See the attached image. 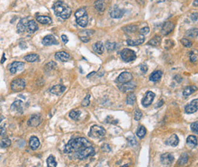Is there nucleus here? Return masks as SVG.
<instances>
[{
    "instance_id": "nucleus-1",
    "label": "nucleus",
    "mask_w": 198,
    "mask_h": 167,
    "mask_svg": "<svg viewBox=\"0 0 198 167\" xmlns=\"http://www.w3.org/2000/svg\"><path fill=\"white\" fill-rule=\"evenodd\" d=\"M92 146V144L90 143L88 140L85 137H77L74 139H71L68 142V144L65 147V153L70 154L72 152H77L85 147Z\"/></svg>"
},
{
    "instance_id": "nucleus-2",
    "label": "nucleus",
    "mask_w": 198,
    "mask_h": 167,
    "mask_svg": "<svg viewBox=\"0 0 198 167\" xmlns=\"http://www.w3.org/2000/svg\"><path fill=\"white\" fill-rule=\"evenodd\" d=\"M55 15L63 19L69 18L72 14V9L62 0H59L53 5Z\"/></svg>"
},
{
    "instance_id": "nucleus-3",
    "label": "nucleus",
    "mask_w": 198,
    "mask_h": 167,
    "mask_svg": "<svg viewBox=\"0 0 198 167\" xmlns=\"http://www.w3.org/2000/svg\"><path fill=\"white\" fill-rule=\"evenodd\" d=\"M75 19H76L77 24L82 28H85L88 22V17L87 15L85 9L83 8H81L77 10L75 13Z\"/></svg>"
},
{
    "instance_id": "nucleus-4",
    "label": "nucleus",
    "mask_w": 198,
    "mask_h": 167,
    "mask_svg": "<svg viewBox=\"0 0 198 167\" xmlns=\"http://www.w3.org/2000/svg\"><path fill=\"white\" fill-rule=\"evenodd\" d=\"M94 154H95V150L92 146H90L77 151L75 153V156L79 160H84L88 156H93Z\"/></svg>"
},
{
    "instance_id": "nucleus-5",
    "label": "nucleus",
    "mask_w": 198,
    "mask_h": 167,
    "mask_svg": "<svg viewBox=\"0 0 198 167\" xmlns=\"http://www.w3.org/2000/svg\"><path fill=\"white\" fill-rule=\"evenodd\" d=\"M120 56H121L122 59L126 62L133 61L137 58L136 52L133 50H130V49H123L120 52Z\"/></svg>"
},
{
    "instance_id": "nucleus-6",
    "label": "nucleus",
    "mask_w": 198,
    "mask_h": 167,
    "mask_svg": "<svg viewBox=\"0 0 198 167\" xmlns=\"http://www.w3.org/2000/svg\"><path fill=\"white\" fill-rule=\"evenodd\" d=\"M25 81L22 78H15L11 83V88L14 92H19L24 89Z\"/></svg>"
},
{
    "instance_id": "nucleus-7",
    "label": "nucleus",
    "mask_w": 198,
    "mask_h": 167,
    "mask_svg": "<svg viewBox=\"0 0 198 167\" xmlns=\"http://www.w3.org/2000/svg\"><path fill=\"white\" fill-rule=\"evenodd\" d=\"M106 134V130L98 125H93L90 130V136L94 137H104Z\"/></svg>"
},
{
    "instance_id": "nucleus-8",
    "label": "nucleus",
    "mask_w": 198,
    "mask_h": 167,
    "mask_svg": "<svg viewBox=\"0 0 198 167\" xmlns=\"http://www.w3.org/2000/svg\"><path fill=\"white\" fill-rule=\"evenodd\" d=\"M155 97V93L152 92V91H148L147 93H146L145 97H143V99L142 100V105L144 107H148L150 106L152 102H153L154 98Z\"/></svg>"
},
{
    "instance_id": "nucleus-9",
    "label": "nucleus",
    "mask_w": 198,
    "mask_h": 167,
    "mask_svg": "<svg viewBox=\"0 0 198 167\" xmlns=\"http://www.w3.org/2000/svg\"><path fill=\"white\" fill-rule=\"evenodd\" d=\"M174 157L173 154L165 153L161 156V162L165 166H170L174 162Z\"/></svg>"
},
{
    "instance_id": "nucleus-10",
    "label": "nucleus",
    "mask_w": 198,
    "mask_h": 167,
    "mask_svg": "<svg viewBox=\"0 0 198 167\" xmlns=\"http://www.w3.org/2000/svg\"><path fill=\"white\" fill-rule=\"evenodd\" d=\"M24 64L23 62H14L11 65H9V69L10 72L11 74H15L18 71H20L24 69Z\"/></svg>"
},
{
    "instance_id": "nucleus-11",
    "label": "nucleus",
    "mask_w": 198,
    "mask_h": 167,
    "mask_svg": "<svg viewBox=\"0 0 198 167\" xmlns=\"http://www.w3.org/2000/svg\"><path fill=\"white\" fill-rule=\"evenodd\" d=\"M133 79V75L132 74L128 71H124V72H122L121 74H120L118 78V81L119 83H127V82L131 81V80Z\"/></svg>"
},
{
    "instance_id": "nucleus-12",
    "label": "nucleus",
    "mask_w": 198,
    "mask_h": 167,
    "mask_svg": "<svg viewBox=\"0 0 198 167\" xmlns=\"http://www.w3.org/2000/svg\"><path fill=\"white\" fill-rule=\"evenodd\" d=\"M198 100H194L191 103H189L187 106L185 107V113L187 114H192L194 113L195 112L197 111L198 108Z\"/></svg>"
},
{
    "instance_id": "nucleus-13",
    "label": "nucleus",
    "mask_w": 198,
    "mask_h": 167,
    "mask_svg": "<svg viewBox=\"0 0 198 167\" xmlns=\"http://www.w3.org/2000/svg\"><path fill=\"white\" fill-rule=\"evenodd\" d=\"M42 122V119L40 115H33L28 122V125L31 127H38Z\"/></svg>"
},
{
    "instance_id": "nucleus-14",
    "label": "nucleus",
    "mask_w": 198,
    "mask_h": 167,
    "mask_svg": "<svg viewBox=\"0 0 198 167\" xmlns=\"http://www.w3.org/2000/svg\"><path fill=\"white\" fill-rule=\"evenodd\" d=\"M174 24L171 21H166L162 25V33L163 35H168L172 30H174Z\"/></svg>"
},
{
    "instance_id": "nucleus-15",
    "label": "nucleus",
    "mask_w": 198,
    "mask_h": 167,
    "mask_svg": "<svg viewBox=\"0 0 198 167\" xmlns=\"http://www.w3.org/2000/svg\"><path fill=\"white\" fill-rule=\"evenodd\" d=\"M42 43L46 47H48V46H52V45H57L59 43L53 35H47L46 37H44L42 40Z\"/></svg>"
},
{
    "instance_id": "nucleus-16",
    "label": "nucleus",
    "mask_w": 198,
    "mask_h": 167,
    "mask_svg": "<svg viewBox=\"0 0 198 167\" xmlns=\"http://www.w3.org/2000/svg\"><path fill=\"white\" fill-rule=\"evenodd\" d=\"M65 91H66L65 86L62 85V84H57V85L53 86V87L50 90V92H51L52 94L59 96V95H61Z\"/></svg>"
},
{
    "instance_id": "nucleus-17",
    "label": "nucleus",
    "mask_w": 198,
    "mask_h": 167,
    "mask_svg": "<svg viewBox=\"0 0 198 167\" xmlns=\"http://www.w3.org/2000/svg\"><path fill=\"white\" fill-rule=\"evenodd\" d=\"M55 59L57 61L65 62H67L70 59V56L67 52L62 51V52H58L55 54Z\"/></svg>"
},
{
    "instance_id": "nucleus-18",
    "label": "nucleus",
    "mask_w": 198,
    "mask_h": 167,
    "mask_svg": "<svg viewBox=\"0 0 198 167\" xmlns=\"http://www.w3.org/2000/svg\"><path fill=\"white\" fill-rule=\"evenodd\" d=\"M28 18H22L21 19L17 25L18 32L20 33H24L27 30V25H28Z\"/></svg>"
},
{
    "instance_id": "nucleus-19",
    "label": "nucleus",
    "mask_w": 198,
    "mask_h": 167,
    "mask_svg": "<svg viewBox=\"0 0 198 167\" xmlns=\"http://www.w3.org/2000/svg\"><path fill=\"white\" fill-rule=\"evenodd\" d=\"M144 41H145V37H144V35L142 34H140L139 36L138 39L136 40H127V43L129 46H131V47H133V46H139V45H141L142 43H143Z\"/></svg>"
},
{
    "instance_id": "nucleus-20",
    "label": "nucleus",
    "mask_w": 198,
    "mask_h": 167,
    "mask_svg": "<svg viewBox=\"0 0 198 167\" xmlns=\"http://www.w3.org/2000/svg\"><path fill=\"white\" fill-rule=\"evenodd\" d=\"M38 30V26L37 23L35 22V21L31 20L29 21L28 22V25H27V30L29 33H34Z\"/></svg>"
},
{
    "instance_id": "nucleus-21",
    "label": "nucleus",
    "mask_w": 198,
    "mask_h": 167,
    "mask_svg": "<svg viewBox=\"0 0 198 167\" xmlns=\"http://www.w3.org/2000/svg\"><path fill=\"white\" fill-rule=\"evenodd\" d=\"M23 109V103L21 100H16L11 106V112H21Z\"/></svg>"
},
{
    "instance_id": "nucleus-22",
    "label": "nucleus",
    "mask_w": 198,
    "mask_h": 167,
    "mask_svg": "<svg viewBox=\"0 0 198 167\" xmlns=\"http://www.w3.org/2000/svg\"><path fill=\"white\" fill-rule=\"evenodd\" d=\"M136 87V85L132 82H127V83L122 84V85L119 86V88L123 92H127V91H130L133 90Z\"/></svg>"
},
{
    "instance_id": "nucleus-23",
    "label": "nucleus",
    "mask_w": 198,
    "mask_h": 167,
    "mask_svg": "<svg viewBox=\"0 0 198 167\" xmlns=\"http://www.w3.org/2000/svg\"><path fill=\"white\" fill-rule=\"evenodd\" d=\"M40 146V141L38 140V138L37 137H31L30 138V141H29V147L31 150H35L39 147Z\"/></svg>"
},
{
    "instance_id": "nucleus-24",
    "label": "nucleus",
    "mask_w": 198,
    "mask_h": 167,
    "mask_svg": "<svg viewBox=\"0 0 198 167\" xmlns=\"http://www.w3.org/2000/svg\"><path fill=\"white\" fill-rule=\"evenodd\" d=\"M179 143V138L176 134H172L166 141V144L168 145H170L172 147H176Z\"/></svg>"
},
{
    "instance_id": "nucleus-25",
    "label": "nucleus",
    "mask_w": 198,
    "mask_h": 167,
    "mask_svg": "<svg viewBox=\"0 0 198 167\" xmlns=\"http://www.w3.org/2000/svg\"><path fill=\"white\" fill-rule=\"evenodd\" d=\"M123 14H124L123 10L120 9V8H114V10L111 11L110 15L112 18H121L123 16Z\"/></svg>"
},
{
    "instance_id": "nucleus-26",
    "label": "nucleus",
    "mask_w": 198,
    "mask_h": 167,
    "mask_svg": "<svg viewBox=\"0 0 198 167\" xmlns=\"http://www.w3.org/2000/svg\"><path fill=\"white\" fill-rule=\"evenodd\" d=\"M187 144L191 148H194L197 146V138L194 135H190L187 138Z\"/></svg>"
},
{
    "instance_id": "nucleus-27",
    "label": "nucleus",
    "mask_w": 198,
    "mask_h": 167,
    "mask_svg": "<svg viewBox=\"0 0 198 167\" xmlns=\"http://www.w3.org/2000/svg\"><path fill=\"white\" fill-rule=\"evenodd\" d=\"M162 76V72L161 71H155L150 75V79L151 81L156 82L160 80Z\"/></svg>"
},
{
    "instance_id": "nucleus-28",
    "label": "nucleus",
    "mask_w": 198,
    "mask_h": 167,
    "mask_svg": "<svg viewBox=\"0 0 198 167\" xmlns=\"http://www.w3.org/2000/svg\"><path fill=\"white\" fill-rule=\"evenodd\" d=\"M93 50L96 53L101 55L104 52V45L100 41L97 42L93 45Z\"/></svg>"
},
{
    "instance_id": "nucleus-29",
    "label": "nucleus",
    "mask_w": 198,
    "mask_h": 167,
    "mask_svg": "<svg viewBox=\"0 0 198 167\" xmlns=\"http://www.w3.org/2000/svg\"><path fill=\"white\" fill-rule=\"evenodd\" d=\"M161 41H162V37L160 36L156 35L148 42V44L152 47H158L159 45H160Z\"/></svg>"
},
{
    "instance_id": "nucleus-30",
    "label": "nucleus",
    "mask_w": 198,
    "mask_h": 167,
    "mask_svg": "<svg viewBox=\"0 0 198 167\" xmlns=\"http://www.w3.org/2000/svg\"><path fill=\"white\" fill-rule=\"evenodd\" d=\"M24 59H25V61L28 62H35L39 61L40 58L38 54L33 53L27 55V56L24 57Z\"/></svg>"
},
{
    "instance_id": "nucleus-31",
    "label": "nucleus",
    "mask_w": 198,
    "mask_h": 167,
    "mask_svg": "<svg viewBox=\"0 0 198 167\" xmlns=\"http://www.w3.org/2000/svg\"><path fill=\"white\" fill-rule=\"evenodd\" d=\"M37 21L42 24H50L52 23V19L47 16H38Z\"/></svg>"
},
{
    "instance_id": "nucleus-32",
    "label": "nucleus",
    "mask_w": 198,
    "mask_h": 167,
    "mask_svg": "<svg viewBox=\"0 0 198 167\" xmlns=\"http://www.w3.org/2000/svg\"><path fill=\"white\" fill-rule=\"evenodd\" d=\"M197 89V88L196 86H189V87H186L183 91L184 97H188V96L192 94L193 93H194Z\"/></svg>"
},
{
    "instance_id": "nucleus-33",
    "label": "nucleus",
    "mask_w": 198,
    "mask_h": 167,
    "mask_svg": "<svg viewBox=\"0 0 198 167\" xmlns=\"http://www.w3.org/2000/svg\"><path fill=\"white\" fill-rule=\"evenodd\" d=\"M95 8L98 11H103L105 9V3L103 0H97L94 4Z\"/></svg>"
},
{
    "instance_id": "nucleus-34",
    "label": "nucleus",
    "mask_w": 198,
    "mask_h": 167,
    "mask_svg": "<svg viewBox=\"0 0 198 167\" xmlns=\"http://www.w3.org/2000/svg\"><path fill=\"white\" fill-rule=\"evenodd\" d=\"M81 112L79 110H73L69 113V117L75 121H78L80 117Z\"/></svg>"
},
{
    "instance_id": "nucleus-35",
    "label": "nucleus",
    "mask_w": 198,
    "mask_h": 167,
    "mask_svg": "<svg viewBox=\"0 0 198 167\" xmlns=\"http://www.w3.org/2000/svg\"><path fill=\"white\" fill-rule=\"evenodd\" d=\"M188 161V156L187 154H183L180 156L179 160L178 161V164L179 166H183L187 163Z\"/></svg>"
},
{
    "instance_id": "nucleus-36",
    "label": "nucleus",
    "mask_w": 198,
    "mask_h": 167,
    "mask_svg": "<svg viewBox=\"0 0 198 167\" xmlns=\"http://www.w3.org/2000/svg\"><path fill=\"white\" fill-rule=\"evenodd\" d=\"M47 163L48 167H56L57 166V163H56V160H55L54 156H48L47 160Z\"/></svg>"
},
{
    "instance_id": "nucleus-37",
    "label": "nucleus",
    "mask_w": 198,
    "mask_h": 167,
    "mask_svg": "<svg viewBox=\"0 0 198 167\" xmlns=\"http://www.w3.org/2000/svg\"><path fill=\"white\" fill-rule=\"evenodd\" d=\"M146 134V129L144 126H140L137 132V135L139 138H143Z\"/></svg>"
},
{
    "instance_id": "nucleus-38",
    "label": "nucleus",
    "mask_w": 198,
    "mask_h": 167,
    "mask_svg": "<svg viewBox=\"0 0 198 167\" xmlns=\"http://www.w3.org/2000/svg\"><path fill=\"white\" fill-rule=\"evenodd\" d=\"M123 30L128 33H134V32H136L137 30V26L133 25V24H131V25H129V26L124 27L123 28Z\"/></svg>"
},
{
    "instance_id": "nucleus-39",
    "label": "nucleus",
    "mask_w": 198,
    "mask_h": 167,
    "mask_svg": "<svg viewBox=\"0 0 198 167\" xmlns=\"http://www.w3.org/2000/svg\"><path fill=\"white\" fill-rule=\"evenodd\" d=\"M136 101V95L133 93H130L128 94L127 97V103L129 105H133Z\"/></svg>"
},
{
    "instance_id": "nucleus-40",
    "label": "nucleus",
    "mask_w": 198,
    "mask_h": 167,
    "mask_svg": "<svg viewBox=\"0 0 198 167\" xmlns=\"http://www.w3.org/2000/svg\"><path fill=\"white\" fill-rule=\"evenodd\" d=\"M11 145V141L9 138H3L0 142V147L2 148H7Z\"/></svg>"
},
{
    "instance_id": "nucleus-41",
    "label": "nucleus",
    "mask_w": 198,
    "mask_h": 167,
    "mask_svg": "<svg viewBox=\"0 0 198 167\" xmlns=\"http://www.w3.org/2000/svg\"><path fill=\"white\" fill-rule=\"evenodd\" d=\"M56 66V63L55 62H50L49 63L44 66V69L46 71H50L54 69Z\"/></svg>"
},
{
    "instance_id": "nucleus-42",
    "label": "nucleus",
    "mask_w": 198,
    "mask_h": 167,
    "mask_svg": "<svg viewBox=\"0 0 198 167\" xmlns=\"http://www.w3.org/2000/svg\"><path fill=\"white\" fill-rule=\"evenodd\" d=\"M197 28H192L187 31L186 35L190 37H196L197 36Z\"/></svg>"
},
{
    "instance_id": "nucleus-43",
    "label": "nucleus",
    "mask_w": 198,
    "mask_h": 167,
    "mask_svg": "<svg viewBox=\"0 0 198 167\" xmlns=\"http://www.w3.org/2000/svg\"><path fill=\"white\" fill-rule=\"evenodd\" d=\"M105 47H106V49L108 50V52H112L114 51L117 47V44L115 43H111V42H107L106 45H105Z\"/></svg>"
},
{
    "instance_id": "nucleus-44",
    "label": "nucleus",
    "mask_w": 198,
    "mask_h": 167,
    "mask_svg": "<svg viewBox=\"0 0 198 167\" xmlns=\"http://www.w3.org/2000/svg\"><path fill=\"white\" fill-rule=\"evenodd\" d=\"M127 141H128L129 144L130 145V146H132V147L136 146L137 144V140H136L134 136H133V135H131V136H130V137H127Z\"/></svg>"
},
{
    "instance_id": "nucleus-45",
    "label": "nucleus",
    "mask_w": 198,
    "mask_h": 167,
    "mask_svg": "<svg viewBox=\"0 0 198 167\" xmlns=\"http://www.w3.org/2000/svg\"><path fill=\"white\" fill-rule=\"evenodd\" d=\"M181 44L183 45L184 47H187V48H189V47H191V46H192V42H191V40H189L185 39V38H184V39H181Z\"/></svg>"
},
{
    "instance_id": "nucleus-46",
    "label": "nucleus",
    "mask_w": 198,
    "mask_h": 167,
    "mask_svg": "<svg viewBox=\"0 0 198 167\" xmlns=\"http://www.w3.org/2000/svg\"><path fill=\"white\" fill-rule=\"evenodd\" d=\"M90 97H91V95L88 94L84 98V100H82V106L85 107V106H88L90 103Z\"/></svg>"
},
{
    "instance_id": "nucleus-47",
    "label": "nucleus",
    "mask_w": 198,
    "mask_h": 167,
    "mask_svg": "<svg viewBox=\"0 0 198 167\" xmlns=\"http://www.w3.org/2000/svg\"><path fill=\"white\" fill-rule=\"evenodd\" d=\"M142 112H140L139 110H136L134 113V119L137 121L140 120V119L142 118Z\"/></svg>"
},
{
    "instance_id": "nucleus-48",
    "label": "nucleus",
    "mask_w": 198,
    "mask_h": 167,
    "mask_svg": "<svg viewBox=\"0 0 198 167\" xmlns=\"http://www.w3.org/2000/svg\"><path fill=\"white\" fill-rule=\"evenodd\" d=\"M191 131L194 133L197 134L198 133V122H195L192 123L191 125Z\"/></svg>"
},
{
    "instance_id": "nucleus-49",
    "label": "nucleus",
    "mask_w": 198,
    "mask_h": 167,
    "mask_svg": "<svg viewBox=\"0 0 198 167\" xmlns=\"http://www.w3.org/2000/svg\"><path fill=\"white\" fill-rule=\"evenodd\" d=\"M190 60L192 62H196L197 61V55L194 52H191V54H190Z\"/></svg>"
},
{
    "instance_id": "nucleus-50",
    "label": "nucleus",
    "mask_w": 198,
    "mask_h": 167,
    "mask_svg": "<svg viewBox=\"0 0 198 167\" xmlns=\"http://www.w3.org/2000/svg\"><path fill=\"white\" fill-rule=\"evenodd\" d=\"M149 33H150V28L149 27H144L143 28L140 29V33L142 34V35H146V34Z\"/></svg>"
},
{
    "instance_id": "nucleus-51",
    "label": "nucleus",
    "mask_w": 198,
    "mask_h": 167,
    "mask_svg": "<svg viewBox=\"0 0 198 167\" xmlns=\"http://www.w3.org/2000/svg\"><path fill=\"white\" fill-rule=\"evenodd\" d=\"M80 40L83 43H88L90 40V37L88 36H80Z\"/></svg>"
},
{
    "instance_id": "nucleus-52",
    "label": "nucleus",
    "mask_w": 198,
    "mask_h": 167,
    "mask_svg": "<svg viewBox=\"0 0 198 167\" xmlns=\"http://www.w3.org/2000/svg\"><path fill=\"white\" fill-rule=\"evenodd\" d=\"M61 39H62V41H63L64 43H67L68 41H69V39H68L67 36H66V35H62Z\"/></svg>"
},
{
    "instance_id": "nucleus-53",
    "label": "nucleus",
    "mask_w": 198,
    "mask_h": 167,
    "mask_svg": "<svg viewBox=\"0 0 198 167\" xmlns=\"http://www.w3.org/2000/svg\"><path fill=\"white\" fill-rule=\"evenodd\" d=\"M140 69L143 71V72H146L148 71V67L146 65H140Z\"/></svg>"
},
{
    "instance_id": "nucleus-54",
    "label": "nucleus",
    "mask_w": 198,
    "mask_h": 167,
    "mask_svg": "<svg viewBox=\"0 0 198 167\" xmlns=\"http://www.w3.org/2000/svg\"><path fill=\"white\" fill-rule=\"evenodd\" d=\"M191 18L194 21H197V13H194L192 15H191Z\"/></svg>"
},
{
    "instance_id": "nucleus-55",
    "label": "nucleus",
    "mask_w": 198,
    "mask_h": 167,
    "mask_svg": "<svg viewBox=\"0 0 198 167\" xmlns=\"http://www.w3.org/2000/svg\"><path fill=\"white\" fill-rule=\"evenodd\" d=\"M5 132H6V129H5L4 126L0 127V135H2V134H5Z\"/></svg>"
},
{
    "instance_id": "nucleus-56",
    "label": "nucleus",
    "mask_w": 198,
    "mask_h": 167,
    "mask_svg": "<svg viewBox=\"0 0 198 167\" xmlns=\"http://www.w3.org/2000/svg\"><path fill=\"white\" fill-rule=\"evenodd\" d=\"M163 103H164V101H163V100H161L160 102L159 103V104H158L157 106H156V107H159V106H162V104H163Z\"/></svg>"
},
{
    "instance_id": "nucleus-57",
    "label": "nucleus",
    "mask_w": 198,
    "mask_h": 167,
    "mask_svg": "<svg viewBox=\"0 0 198 167\" xmlns=\"http://www.w3.org/2000/svg\"><path fill=\"white\" fill-rule=\"evenodd\" d=\"M5 60H6V58H5V54H3V56H2V60H1V63H3L4 62H5Z\"/></svg>"
},
{
    "instance_id": "nucleus-58",
    "label": "nucleus",
    "mask_w": 198,
    "mask_h": 167,
    "mask_svg": "<svg viewBox=\"0 0 198 167\" xmlns=\"http://www.w3.org/2000/svg\"><path fill=\"white\" fill-rule=\"evenodd\" d=\"M194 6H196V7H197V0H195L194 2Z\"/></svg>"
},
{
    "instance_id": "nucleus-59",
    "label": "nucleus",
    "mask_w": 198,
    "mask_h": 167,
    "mask_svg": "<svg viewBox=\"0 0 198 167\" xmlns=\"http://www.w3.org/2000/svg\"><path fill=\"white\" fill-rule=\"evenodd\" d=\"M3 119H4V117L1 115V116H0V122H2V121L3 120Z\"/></svg>"
},
{
    "instance_id": "nucleus-60",
    "label": "nucleus",
    "mask_w": 198,
    "mask_h": 167,
    "mask_svg": "<svg viewBox=\"0 0 198 167\" xmlns=\"http://www.w3.org/2000/svg\"><path fill=\"white\" fill-rule=\"evenodd\" d=\"M158 2H165V0H157Z\"/></svg>"
}]
</instances>
